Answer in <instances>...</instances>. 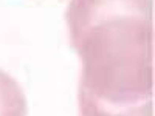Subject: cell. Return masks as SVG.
I'll use <instances>...</instances> for the list:
<instances>
[{"label":"cell","instance_id":"1","mask_svg":"<svg viewBox=\"0 0 155 116\" xmlns=\"http://www.w3.org/2000/svg\"><path fill=\"white\" fill-rule=\"evenodd\" d=\"M79 116H153V0H71Z\"/></svg>","mask_w":155,"mask_h":116},{"label":"cell","instance_id":"2","mask_svg":"<svg viewBox=\"0 0 155 116\" xmlns=\"http://www.w3.org/2000/svg\"><path fill=\"white\" fill-rule=\"evenodd\" d=\"M0 116H28V102L19 82L0 68Z\"/></svg>","mask_w":155,"mask_h":116}]
</instances>
